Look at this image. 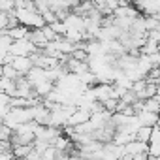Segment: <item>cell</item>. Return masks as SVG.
<instances>
[{"label":"cell","mask_w":160,"mask_h":160,"mask_svg":"<svg viewBox=\"0 0 160 160\" xmlns=\"http://www.w3.org/2000/svg\"><path fill=\"white\" fill-rule=\"evenodd\" d=\"M36 51H38V49L34 47V43L28 42L27 38H25V40H13L12 45H10V49H8V53L13 55V57H30V55L36 53Z\"/></svg>","instance_id":"cell-1"},{"label":"cell","mask_w":160,"mask_h":160,"mask_svg":"<svg viewBox=\"0 0 160 160\" xmlns=\"http://www.w3.org/2000/svg\"><path fill=\"white\" fill-rule=\"evenodd\" d=\"M132 6L139 15H158L160 0H132Z\"/></svg>","instance_id":"cell-2"},{"label":"cell","mask_w":160,"mask_h":160,"mask_svg":"<svg viewBox=\"0 0 160 160\" xmlns=\"http://www.w3.org/2000/svg\"><path fill=\"white\" fill-rule=\"evenodd\" d=\"M10 66L17 72V75H27L30 70H32V60H30V57H13L12 58V62H10Z\"/></svg>","instance_id":"cell-3"},{"label":"cell","mask_w":160,"mask_h":160,"mask_svg":"<svg viewBox=\"0 0 160 160\" xmlns=\"http://www.w3.org/2000/svg\"><path fill=\"white\" fill-rule=\"evenodd\" d=\"M89 111H85V109H81V108H75L73 111H72V115L68 117V122H66V126H77V124H83V122H87L89 121Z\"/></svg>","instance_id":"cell-4"},{"label":"cell","mask_w":160,"mask_h":160,"mask_svg":"<svg viewBox=\"0 0 160 160\" xmlns=\"http://www.w3.org/2000/svg\"><path fill=\"white\" fill-rule=\"evenodd\" d=\"M136 119H138L139 126H156L158 124V113L139 111V113H136Z\"/></svg>","instance_id":"cell-5"},{"label":"cell","mask_w":160,"mask_h":160,"mask_svg":"<svg viewBox=\"0 0 160 160\" xmlns=\"http://www.w3.org/2000/svg\"><path fill=\"white\" fill-rule=\"evenodd\" d=\"M28 30H30V28H27V27H23V25H13V27H10V28L6 30V34H8L12 40H25V38L28 36Z\"/></svg>","instance_id":"cell-6"},{"label":"cell","mask_w":160,"mask_h":160,"mask_svg":"<svg viewBox=\"0 0 160 160\" xmlns=\"http://www.w3.org/2000/svg\"><path fill=\"white\" fill-rule=\"evenodd\" d=\"M53 89H55V83H51V81H42V83H38V85L32 87V91H34L36 96H47Z\"/></svg>","instance_id":"cell-7"},{"label":"cell","mask_w":160,"mask_h":160,"mask_svg":"<svg viewBox=\"0 0 160 160\" xmlns=\"http://www.w3.org/2000/svg\"><path fill=\"white\" fill-rule=\"evenodd\" d=\"M141 111H149V113H158V96H152L149 100H143V109Z\"/></svg>","instance_id":"cell-8"},{"label":"cell","mask_w":160,"mask_h":160,"mask_svg":"<svg viewBox=\"0 0 160 160\" xmlns=\"http://www.w3.org/2000/svg\"><path fill=\"white\" fill-rule=\"evenodd\" d=\"M42 32H43V36H45V40L47 42H55V40H58L60 36H57L55 32H53V28L49 27V25H43L42 27Z\"/></svg>","instance_id":"cell-9"},{"label":"cell","mask_w":160,"mask_h":160,"mask_svg":"<svg viewBox=\"0 0 160 160\" xmlns=\"http://www.w3.org/2000/svg\"><path fill=\"white\" fill-rule=\"evenodd\" d=\"M49 27L53 28V32H55L57 36H64V32H66V25H64L62 21H55V23H51Z\"/></svg>","instance_id":"cell-10"},{"label":"cell","mask_w":160,"mask_h":160,"mask_svg":"<svg viewBox=\"0 0 160 160\" xmlns=\"http://www.w3.org/2000/svg\"><path fill=\"white\" fill-rule=\"evenodd\" d=\"M149 156H147V152H141V154H134V156H130V160H147Z\"/></svg>","instance_id":"cell-11"},{"label":"cell","mask_w":160,"mask_h":160,"mask_svg":"<svg viewBox=\"0 0 160 160\" xmlns=\"http://www.w3.org/2000/svg\"><path fill=\"white\" fill-rule=\"evenodd\" d=\"M32 4H40V2H45V0H30Z\"/></svg>","instance_id":"cell-12"},{"label":"cell","mask_w":160,"mask_h":160,"mask_svg":"<svg viewBox=\"0 0 160 160\" xmlns=\"http://www.w3.org/2000/svg\"><path fill=\"white\" fill-rule=\"evenodd\" d=\"M147 160H158V158H152V156H149V158H147Z\"/></svg>","instance_id":"cell-13"}]
</instances>
